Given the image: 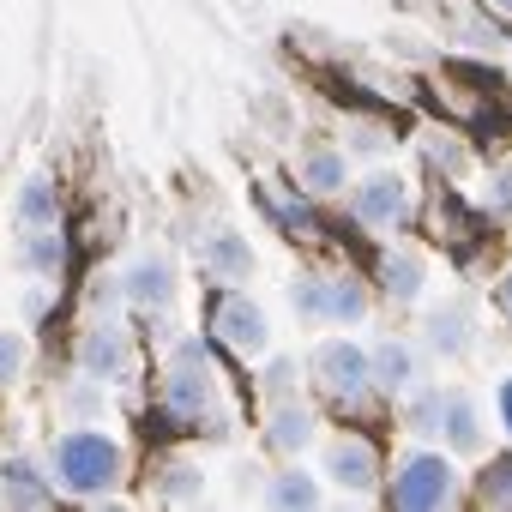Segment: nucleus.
I'll return each instance as SVG.
<instances>
[{
  "instance_id": "nucleus-1",
  "label": "nucleus",
  "mask_w": 512,
  "mask_h": 512,
  "mask_svg": "<svg viewBox=\"0 0 512 512\" xmlns=\"http://www.w3.org/2000/svg\"><path fill=\"white\" fill-rule=\"evenodd\" d=\"M121 464H127V452H121L109 434H97V428H73V434L55 440V470H61V482H67L73 494H103V488H115Z\"/></svg>"
},
{
  "instance_id": "nucleus-2",
  "label": "nucleus",
  "mask_w": 512,
  "mask_h": 512,
  "mask_svg": "<svg viewBox=\"0 0 512 512\" xmlns=\"http://www.w3.org/2000/svg\"><path fill=\"white\" fill-rule=\"evenodd\" d=\"M452 464L440 458V452H410L404 464H398V476H392V506H404V512H428V506H446L452 500Z\"/></svg>"
},
{
  "instance_id": "nucleus-3",
  "label": "nucleus",
  "mask_w": 512,
  "mask_h": 512,
  "mask_svg": "<svg viewBox=\"0 0 512 512\" xmlns=\"http://www.w3.org/2000/svg\"><path fill=\"white\" fill-rule=\"evenodd\" d=\"M211 338L229 344L235 356H260V350L272 344V326H266V314H260V302H253V296L223 290V296L211 302Z\"/></svg>"
},
{
  "instance_id": "nucleus-4",
  "label": "nucleus",
  "mask_w": 512,
  "mask_h": 512,
  "mask_svg": "<svg viewBox=\"0 0 512 512\" xmlns=\"http://www.w3.org/2000/svg\"><path fill=\"white\" fill-rule=\"evenodd\" d=\"M314 374H320V386H326L332 398H344V404H362L368 386H374V362H368L350 338H326V344L314 350Z\"/></svg>"
},
{
  "instance_id": "nucleus-5",
  "label": "nucleus",
  "mask_w": 512,
  "mask_h": 512,
  "mask_svg": "<svg viewBox=\"0 0 512 512\" xmlns=\"http://www.w3.org/2000/svg\"><path fill=\"white\" fill-rule=\"evenodd\" d=\"M211 398H217V374L205 368L199 344H187L163 374V404H169V416H205Z\"/></svg>"
},
{
  "instance_id": "nucleus-6",
  "label": "nucleus",
  "mask_w": 512,
  "mask_h": 512,
  "mask_svg": "<svg viewBox=\"0 0 512 512\" xmlns=\"http://www.w3.org/2000/svg\"><path fill=\"white\" fill-rule=\"evenodd\" d=\"M320 470H326V476H332L344 494H368V488L380 482V452H374V440H356V434H344V440H332V446H326Z\"/></svg>"
},
{
  "instance_id": "nucleus-7",
  "label": "nucleus",
  "mask_w": 512,
  "mask_h": 512,
  "mask_svg": "<svg viewBox=\"0 0 512 512\" xmlns=\"http://www.w3.org/2000/svg\"><path fill=\"white\" fill-rule=\"evenodd\" d=\"M404 211H410L404 175H368V181L356 187V217H362V223L386 229V223H404Z\"/></svg>"
},
{
  "instance_id": "nucleus-8",
  "label": "nucleus",
  "mask_w": 512,
  "mask_h": 512,
  "mask_svg": "<svg viewBox=\"0 0 512 512\" xmlns=\"http://www.w3.org/2000/svg\"><path fill=\"white\" fill-rule=\"evenodd\" d=\"M296 181H302V193H338L350 181V163L332 145H308L302 163H296Z\"/></svg>"
},
{
  "instance_id": "nucleus-9",
  "label": "nucleus",
  "mask_w": 512,
  "mask_h": 512,
  "mask_svg": "<svg viewBox=\"0 0 512 512\" xmlns=\"http://www.w3.org/2000/svg\"><path fill=\"white\" fill-rule=\"evenodd\" d=\"M368 362H374V386H386V392H398V398H404V392L422 380V362H416V350H410V344H398V338H392V344H380Z\"/></svg>"
},
{
  "instance_id": "nucleus-10",
  "label": "nucleus",
  "mask_w": 512,
  "mask_h": 512,
  "mask_svg": "<svg viewBox=\"0 0 512 512\" xmlns=\"http://www.w3.org/2000/svg\"><path fill=\"white\" fill-rule=\"evenodd\" d=\"M440 434L452 440V452H482V416H476V398L470 392H446Z\"/></svg>"
},
{
  "instance_id": "nucleus-11",
  "label": "nucleus",
  "mask_w": 512,
  "mask_h": 512,
  "mask_svg": "<svg viewBox=\"0 0 512 512\" xmlns=\"http://www.w3.org/2000/svg\"><path fill=\"white\" fill-rule=\"evenodd\" d=\"M205 272H211L217 284H241V278L253 272V247H247L241 235H229V229L211 235V241H205Z\"/></svg>"
},
{
  "instance_id": "nucleus-12",
  "label": "nucleus",
  "mask_w": 512,
  "mask_h": 512,
  "mask_svg": "<svg viewBox=\"0 0 512 512\" xmlns=\"http://www.w3.org/2000/svg\"><path fill=\"white\" fill-rule=\"evenodd\" d=\"M127 296H133L139 308H169V296H175L169 260H139V266L127 272Z\"/></svg>"
},
{
  "instance_id": "nucleus-13",
  "label": "nucleus",
  "mask_w": 512,
  "mask_h": 512,
  "mask_svg": "<svg viewBox=\"0 0 512 512\" xmlns=\"http://www.w3.org/2000/svg\"><path fill=\"white\" fill-rule=\"evenodd\" d=\"M266 440H272V452H302V446L314 440V410L284 398V404L272 410V434H266Z\"/></svg>"
},
{
  "instance_id": "nucleus-14",
  "label": "nucleus",
  "mask_w": 512,
  "mask_h": 512,
  "mask_svg": "<svg viewBox=\"0 0 512 512\" xmlns=\"http://www.w3.org/2000/svg\"><path fill=\"white\" fill-rule=\"evenodd\" d=\"M79 362H85L97 380H103V374H115V368L127 362V332H121V326H97V332L79 344Z\"/></svg>"
},
{
  "instance_id": "nucleus-15",
  "label": "nucleus",
  "mask_w": 512,
  "mask_h": 512,
  "mask_svg": "<svg viewBox=\"0 0 512 512\" xmlns=\"http://www.w3.org/2000/svg\"><path fill=\"white\" fill-rule=\"evenodd\" d=\"M380 290L392 302H416L422 296V260H416V253H386V260H380Z\"/></svg>"
},
{
  "instance_id": "nucleus-16",
  "label": "nucleus",
  "mask_w": 512,
  "mask_h": 512,
  "mask_svg": "<svg viewBox=\"0 0 512 512\" xmlns=\"http://www.w3.org/2000/svg\"><path fill=\"white\" fill-rule=\"evenodd\" d=\"M440 410H446V392H434L422 380L404 392V428L410 434H440Z\"/></svg>"
},
{
  "instance_id": "nucleus-17",
  "label": "nucleus",
  "mask_w": 512,
  "mask_h": 512,
  "mask_svg": "<svg viewBox=\"0 0 512 512\" xmlns=\"http://www.w3.org/2000/svg\"><path fill=\"white\" fill-rule=\"evenodd\" d=\"M362 314H368L362 284H356V278H326V320H332V326H356Z\"/></svg>"
},
{
  "instance_id": "nucleus-18",
  "label": "nucleus",
  "mask_w": 512,
  "mask_h": 512,
  "mask_svg": "<svg viewBox=\"0 0 512 512\" xmlns=\"http://www.w3.org/2000/svg\"><path fill=\"white\" fill-rule=\"evenodd\" d=\"M428 344H434L440 356H464V350H470V314H464V308H440L434 326H428Z\"/></svg>"
},
{
  "instance_id": "nucleus-19",
  "label": "nucleus",
  "mask_w": 512,
  "mask_h": 512,
  "mask_svg": "<svg viewBox=\"0 0 512 512\" xmlns=\"http://www.w3.org/2000/svg\"><path fill=\"white\" fill-rule=\"evenodd\" d=\"M19 266H25V272H55V266H61V235H49L43 223H37L31 235H19Z\"/></svg>"
},
{
  "instance_id": "nucleus-20",
  "label": "nucleus",
  "mask_w": 512,
  "mask_h": 512,
  "mask_svg": "<svg viewBox=\"0 0 512 512\" xmlns=\"http://www.w3.org/2000/svg\"><path fill=\"white\" fill-rule=\"evenodd\" d=\"M272 506H320V482L308 470H278L272 476Z\"/></svg>"
},
{
  "instance_id": "nucleus-21",
  "label": "nucleus",
  "mask_w": 512,
  "mask_h": 512,
  "mask_svg": "<svg viewBox=\"0 0 512 512\" xmlns=\"http://www.w3.org/2000/svg\"><path fill=\"white\" fill-rule=\"evenodd\" d=\"M0 476H7V500H19V506H49V488L37 482V470H31L25 458H13Z\"/></svg>"
},
{
  "instance_id": "nucleus-22",
  "label": "nucleus",
  "mask_w": 512,
  "mask_h": 512,
  "mask_svg": "<svg viewBox=\"0 0 512 512\" xmlns=\"http://www.w3.org/2000/svg\"><path fill=\"white\" fill-rule=\"evenodd\" d=\"M157 494H163V500H199L205 482H199L193 464H157Z\"/></svg>"
},
{
  "instance_id": "nucleus-23",
  "label": "nucleus",
  "mask_w": 512,
  "mask_h": 512,
  "mask_svg": "<svg viewBox=\"0 0 512 512\" xmlns=\"http://www.w3.org/2000/svg\"><path fill=\"white\" fill-rule=\"evenodd\" d=\"M49 217H55V187L37 175V181H25V193H19V223L37 229V223H49Z\"/></svg>"
},
{
  "instance_id": "nucleus-24",
  "label": "nucleus",
  "mask_w": 512,
  "mask_h": 512,
  "mask_svg": "<svg viewBox=\"0 0 512 512\" xmlns=\"http://www.w3.org/2000/svg\"><path fill=\"white\" fill-rule=\"evenodd\" d=\"M19 368H25V338L19 332H0V386L19 380Z\"/></svg>"
},
{
  "instance_id": "nucleus-25",
  "label": "nucleus",
  "mask_w": 512,
  "mask_h": 512,
  "mask_svg": "<svg viewBox=\"0 0 512 512\" xmlns=\"http://www.w3.org/2000/svg\"><path fill=\"white\" fill-rule=\"evenodd\" d=\"M482 500H512V458H500V464L482 476Z\"/></svg>"
},
{
  "instance_id": "nucleus-26",
  "label": "nucleus",
  "mask_w": 512,
  "mask_h": 512,
  "mask_svg": "<svg viewBox=\"0 0 512 512\" xmlns=\"http://www.w3.org/2000/svg\"><path fill=\"white\" fill-rule=\"evenodd\" d=\"M290 386H296V368H290V362H272V368H266V392H272V398H290Z\"/></svg>"
},
{
  "instance_id": "nucleus-27",
  "label": "nucleus",
  "mask_w": 512,
  "mask_h": 512,
  "mask_svg": "<svg viewBox=\"0 0 512 512\" xmlns=\"http://www.w3.org/2000/svg\"><path fill=\"white\" fill-rule=\"evenodd\" d=\"M494 416H500V428H506V440H512V374L494 386Z\"/></svg>"
},
{
  "instance_id": "nucleus-28",
  "label": "nucleus",
  "mask_w": 512,
  "mask_h": 512,
  "mask_svg": "<svg viewBox=\"0 0 512 512\" xmlns=\"http://www.w3.org/2000/svg\"><path fill=\"white\" fill-rule=\"evenodd\" d=\"M500 308H506V314H512V272H506V278H500Z\"/></svg>"
},
{
  "instance_id": "nucleus-29",
  "label": "nucleus",
  "mask_w": 512,
  "mask_h": 512,
  "mask_svg": "<svg viewBox=\"0 0 512 512\" xmlns=\"http://www.w3.org/2000/svg\"><path fill=\"white\" fill-rule=\"evenodd\" d=\"M488 7H494V13H500V19H512V0H488Z\"/></svg>"
}]
</instances>
